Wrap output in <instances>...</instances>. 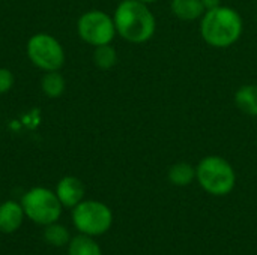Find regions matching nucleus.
<instances>
[{"mask_svg":"<svg viewBox=\"0 0 257 255\" xmlns=\"http://www.w3.org/2000/svg\"><path fill=\"white\" fill-rule=\"evenodd\" d=\"M116 33L131 44L151 41L157 30V20L149 5L139 0H122L113 15Z\"/></svg>","mask_w":257,"mask_h":255,"instance_id":"1","label":"nucleus"},{"mask_svg":"<svg viewBox=\"0 0 257 255\" xmlns=\"http://www.w3.org/2000/svg\"><path fill=\"white\" fill-rule=\"evenodd\" d=\"M244 32L241 14L230 6H218L206 11L200 18V35L214 48H229L236 44Z\"/></svg>","mask_w":257,"mask_h":255,"instance_id":"2","label":"nucleus"},{"mask_svg":"<svg viewBox=\"0 0 257 255\" xmlns=\"http://www.w3.org/2000/svg\"><path fill=\"white\" fill-rule=\"evenodd\" d=\"M196 180L205 192L214 197H224L233 191L236 173L227 159L218 155H209L197 164Z\"/></svg>","mask_w":257,"mask_h":255,"instance_id":"3","label":"nucleus"},{"mask_svg":"<svg viewBox=\"0 0 257 255\" xmlns=\"http://www.w3.org/2000/svg\"><path fill=\"white\" fill-rule=\"evenodd\" d=\"M21 206H23L24 215L30 221L44 227L53 222H57V219L62 215V207H63L56 192L42 186L29 189L21 198Z\"/></svg>","mask_w":257,"mask_h":255,"instance_id":"4","label":"nucleus"},{"mask_svg":"<svg viewBox=\"0 0 257 255\" xmlns=\"http://www.w3.org/2000/svg\"><path fill=\"white\" fill-rule=\"evenodd\" d=\"M72 222L78 233L86 236H101L113 224L111 209L96 200H83L72 209Z\"/></svg>","mask_w":257,"mask_h":255,"instance_id":"5","label":"nucleus"},{"mask_svg":"<svg viewBox=\"0 0 257 255\" xmlns=\"http://www.w3.org/2000/svg\"><path fill=\"white\" fill-rule=\"evenodd\" d=\"M27 56L39 69L59 71L65 63V51L59 41L47 33H36L27 42Z\"/></svg>","mask_w":257,"mask_h":255,"instance_id":"6","label":"nucleus"},{"mask_svg":"<svg viewBox=\"0 0 257 255\" xmlns=\"http://www.w3.org/2000/svg\"><path fill=\"white\" fill-rule=\"evenodd\" d=\"M77 32L78 36L89 45L99 47V45L111 44L116 35V27H114L113 17H110L104 11L93 9L84 12L78 18Z\"/></svg>","mask_w":257,"mask_h":255,"instance_id":"7","label":"nucleus"},{"mask_svg":"<svg viewBox=\"0 0 257 255\" xmlns=\"http://www.w3.org/2000/svg\"><path fill=\"white\" fill-rule=\"evenodd\" d=\"M54 192L63 207L74 209L84 198V185L75 176H65L59 180Z\"/></svg>","mask_w":257,"mask_h":255,"instance_id":"8","label":"nucleus"},{"mask_svg":"<svg viewBox=\"0 0 257 255\" xmlns=\"http://www.w3.org/2000/svg\"><path fill=\"white\" fill-rule=\"evenodd\" d=\"M24 210L21 203L8 200L0 204V231L11 234L15 233L24 219Z\"/></svg>","mask_w":257,"mask_h":255,"instance_id":"9","label":"nucleus"},{"mask_svg":"<svg viewBox=\"0 0 257 255\" xmlns=\"http://www.w3.org/2000/svg\"><path fill=\"white\" fill-rule=\"evenodd\" d=\"M172 14L182 21H196L203 17L205 6L202 0H172Z\"/></svg>","mask_w":257,"mask_h":255,"instance_id":"10","label":"nucleus"},{"mask_svg":"<svg viewBox=\"0 0 257 255\" xmlns=\"http://www.w3.org/2000/svg\"><path fill=\"white\" fill-rule=\"evenodd\" d=\"M235 105L247 116L257 117V84H244L235 92Z\"/></svg>","mask_w":257,"mask_h":255,"instance_id":"11","label":"nucleus"},{"mask_svg":"<svg viewBox=\"0 0 257 255\" xmlns=\"http://www.w3.org/2000/svg\"><path fill=\"white\" fill-rule=\"evenodd\" d=\"M167 179L175 186H188L196 180V167H193L190 162H176L169 168Z\"/></svg>","mask_w":257,"mask_h":255,"instance_id":"12","label":"nucleus"},{"mask_svg":"<svg viewBox=\"0 0 257 255\" xmlns=\"http://www.w3.org/2000/svg\"><path fill=\"white\" fill-rule=\"evenodd\" d=\"M68 255H102V251L92 236L80 233L68 243Z\"/></svg>","mask_w":257,"mask_h":255,"instance_id":"13","label":"nucleus"},{"mask_svg":"<svg viewBox=\"0 0 257 255\" xmlns=\"http://www.w3.org/2000/svg\"><path fill=\"white\" fill-rule=\"evenodd\" d=\"M44 240L47 243H50L51 246L62 248V246H68V243L71 242V234L66 227H63L57 222H53L50 225H45Z\"/></svg>","mask_w":257,"mask_h":255,"instance_id":"14","label":"nucleus"},{"mask_svg":"<svg viewBox=\"0 0 257 255\" xmlns=\"http://www.w3.org/2000/svg\"><path fill=\"white\" fill-rule=\"evenodd\" d=\"M41 89L48 98H59L65 90V80L59 71H50L42 77Z\"/></svg>","mask_w":257,"mask_h":255,"instance_id":"15","label":"nucleus"},{"mask_svg":"<svg viewBox=\"0 0 257 255\" xmlns=\"http://www.w3.org/2000/svg\"><path fill=\"white\" fill-rule=\"evenodd\" d=\"M93 62H95V65H96L99 69H104V71L111 69V68L116 66V63H117V53H116V50H114L110 44L95 47V51H93Z\"/></svg>","mask_w":257,"mask_h":255,"instance_id":"16","label":"nucleus"},{"mask_svg":"<svg viewBox=\"0 0 257 255\" xmlns=\"http://www.w3.org/2000/svg\"><path fill=\"white\" fill-rule=\"evenodd\" d=\"M12 86H14L12 72L6 68H0V95L9 92Z\"/></svg>","mask_w":257,"mask_h":255,"instance_id":"17","label":"nucleus"},{"mask_svg":"<svg viewBox=\"0 0 257 255\" xmlns=\"http://www.w3.org/2000/svg\"><path fill=\"white\" fill-rule=\"evenodd\" d=\"M202 3L205 6V11H211L221 6V0H202Z\"/></svg>","mask_w":257,"mask_h":255,"instance_id":"18","label":"nucleus"},{"mask_svg":"<svg viewBox=\"0 0 257 255\" xmlns=\"http://www.w3.org/2000/svg\"><path fill=\"white\" fill-rule=\"evenodd\" d=\"M139 2H143V3H146V5H151V3H155V2H158V0H139Z\"/></svg>","mask_w":257,"mask_h":255,"instance_id":"19","label":"nucleus"}]
</instances>
